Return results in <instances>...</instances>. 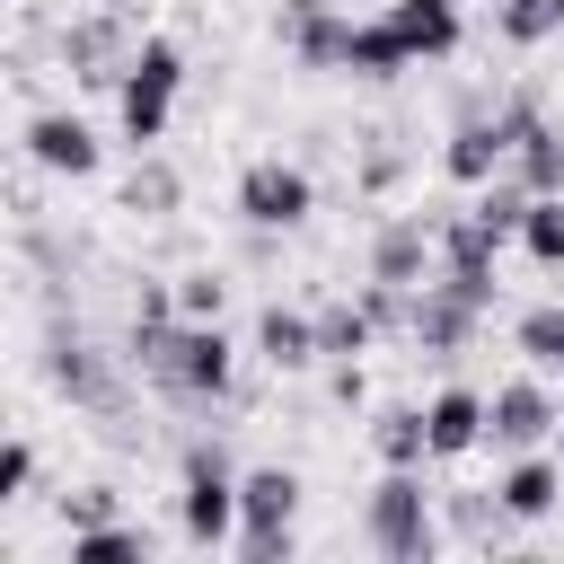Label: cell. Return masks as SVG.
<instances>
[{
  "label": "cell",
  "mask_w": 564,
  "mask_h": 564,
  "mask_svg": "<svg viewBox=\"0 0 564 564\" xmlns=\"http://www.w3.org/2000/svg\"><path fill=\"white\" fill-rule=\"evenodd\" d=\"M132 361L176 405H220L229 370H238V344L220 335V317H132Z\"/></svg>",
  "instance_id": "1"
},
{
  "label": "cell",
  "mask_w": 564,
  "mask_h": 564,
  "mask_svg": "<svg viewBox=\"0 0 564 564\" xmlns=\"http://www.w3.org/2000/svg\"><path fill=\"white\" fill-rule=\"evenodd\" d=\"M361 538H370V555H388V564H432V555H441V511H432V494H423V467H388V476L370 485Z\"/></svg>",
  "instance_id": "2"
},
{
  "label": "cell",
  "mask_w": 564,
  "mask_h": 564,
  "mask_svg": "<svg viewBox=\"0 0 564 564\" xmlns=\"http://www.w3.org/2000/svg\"><path fill=\"white\" fill-rule=\"evenodd\" d=\"M176 88H185V53H176L167 35H141L132 62H123V79H115V115H123V141H132V150H150V141L167 132Z\"/></svg>",
  "instance_id": "3"
},
{
  "label": "cell",
  "mask_w": 564,
  "mask_h": 564,
  "mask_svg": "<svg viewBox=\"0 0 564 564\" xmlns=\"http://www.w3.org/2000/svg\"><path fill=\"white\" fill-rule=\"evenodd\" d=\"M176 529H185V546H229V538H238V467H229V449H220L212 432H203V441H185Z\"/></svg>",
  "instance_id": "4"
},
{
  "label": "cell",
  "mask_w": 564,
  "mask_h": 564,
  "mask_svg": "<svg viewBox=\"0 0 564 564\" xmlns=\"http://www.w3.org/2000/svg\"><path fill=\"white\" fill-rule=\"evenodd\" d=\"M291 520H300V476L291 467H247L238 476V555L247 564H291Z\"/></svg>",
  "instance_id": "5"
},
{
  "label": "cell",
  "mask_w": 564,
  "mask_h": 564,
  "mask_svg": "<svg viewBox=\"0 0 564 564\" xmlns=\"http://www.w3.org/2000/svg\"><path fill=\"white\" fill-rule=\"evenodd\" d=\"M317 212V185L300 159H247L238 167V220L247 229H300Z\"/></svg>",
  "instance_id": "6"
},
{
  "label": "cell",
  "mask_w": 564,
  "mask_h": 564,
  "mask_svg": "<svg viewBox=\"0 0 564 564\" xmlns=\"http://www.w3.org/2000/svg\"><path fill=\"white\" fill-rule=\"evenodd\" d=\"M44 379H53L79 414H123V379H115V361H106L79 326H53V344H44Z\"/></svg>",
  "instance_id": "7"
},
{
  "label": "cell",
  "mask_w": 564,
  "mask_h": 564,
  "mask_svg": "<svg viewBox=\"0 0 564 564\" xmlns=\"http://www.w3.org/2000/svg\"><path fill=\"white\" fill-rule=\"evenodd\" d=\"M502 132H511V176L529 194H564V123H546L538 97H502Z\"/></svg>",
  "instance_id": "8"
},
{
  "label": "cell",
  "mask_w": 564,
  "mask_h": 564,
  "mask_svg": "<svg viewBox=\"0 0 564 564\" xmlns=\"http://www.w3.org/2000/svg\"><path fill=\"white\" fill-rule=\"evenodd\" d=\"M123 62H132V26H123L115 9H88V18L62 26V70H70L79 88H115Z\"/></svg>",
  "instance_id": "9"
},
{
  "label": "cell",
  "mask_w": 564,
  "mask_h": 564,
  "mask_svg": "<svg viewBox=\"0 0 564 564\" xmlns=\"http://www.w3.org/2000/svg\"><path fill=\"white\" fill-rule=\"evenodd\" d=\"M273 44H282L300 70H344L352 9H326V0H282V18H273Z\"/></svg>",
  "instance_id": "10"
},
{
  "label": "cell",
  "mask_w": 564,
  "mask_h": 564,
  "mask_svg": "<svg viewBox=\"0 0 564 564\" xmlns=\"http://www.w3.org/2000/svg\"><path fill=\"white\" fill-rule=\"evenodd\" d=\"M511 167V132H502V106L494 115H458L449 141H441V176L449 185H494Z\"/></svg>",
  "instance_id": "11"
},
{
  "label": "cell",
  "mask_w": 564,
  "mask_h": 564,
  "mask_svg": "<svg viewBox=\"0 0 564 564\" xmlns=\"http://www.w3.org/2000/svg\"><path fill=\"white\" fill-rule=\"evenodd\" d=\"M555 423H564V414H555V397H546L538 379H502V388L485 397V441H494V449H538Z\"/></svg>",
  "instance_id": "12"
},
{
  "label": "cell",
  "mask_w": 564,
  "mask_h": 564,
  "mask_svg": "<svg viewBox=\"0 0 564 564\" xmlns=\"http://www.w3.org/2000/svg\"><path fill=\"white\" fill-rule=\"evenodd\" d=\"M26 159L44 167V176H97V132L79 123V115H62V106H44V115H26Z\"/></svg>",
  "instance_id": "13"
},
{
  "label": "cell",
  "mask_w": 564,
  "mask_h": 564,
  "mask_svg": "<svg viewBox=\"0 0 564 564\" xmlns=\"http://www.w3.org/2000/svg\"><path fill=\"white\" fill-rule=\"evenodd\" d=\"M476 300H458L449 282H423L414 291V326H405V344L414 352H432V361H449V352H467V335H476Z\"/></svg>",
  "instance_id": "14"
},
{
  "label": "cell",
  "mask_w": 564,
  "mask_h": 564,
  "mask_svg": "<svg viewBox=\"0 0 564 564\" xmlns=\"http://www.w3.org/2000/svg\"><path fill=\"white\" fill-rule=\"evenodd\" d=\"M441 256V220H423V212H397V220H379V238H370V273L379 282H423V264Z\"/></svg>",
  "instance_id": "15"
},
{
  "label": "cell",
  "mask_w": 564,
  "mask_h": 564,
  "mask_svg": "<svg viewBox=\"0 0 564 564\" xmlns=\"http://www.w3.org/2000/svg\"><path fill=\"white\" fill-rule=\"evenodd\" d=\"M256 361L282 370V379H291V370H317V361H326V352H317V308H282V300H273V308L256 317Z\"/></svg>",
  "instance_id": "16"
},
{
  "label": "cell",
  "mask_w": 564,
  "mask_h": 564,
  "mask_svg": "<svg viewBox=\"0 0 564 564\" xmlns=\"http://www.w3.org/2000/svg\"><path fill=\"white\" fill-rule=\"evenodd\" d=\"M388 26L405 35V53H414V62L458 53V0H388Z\"/></svg>",
  "instance_id": "17"
},
{
  "label": "cell",
  "mask_w": 564,
  "mask_h": 564,
  "mask_svg": "<svg viewBox=\"0 0 564 564\" xmlns=\"http://www.w3.org/2000/svg\"><path fill=\"white\" fill-rule=\"evenodd\" d=\"M423 423H432V458H467V449L485 441V397H476V388H441V397L423 405Z\"/></svg>",
  "instance_id": "18"
},
{
  "label": "cell",
  "mask_w": 564,
  "mask_h": 564,
  "mask_svg": "<svg viewBox=\"0 0 564 564\" xmlns=\"http://www.w3.org/2000/svg\"><path fill=\"white\" fill-rule=\"evenodd\" d=\"M494 494H502V511H511V520L529 529V520H546V511L564 502V467H555V458H511Z\"/></svg>",
  "instance_id": "19"
},
{
  "label": "cell",
  "mask_w": 564,
  "mask_h": 564,
  "mask_svg": "<svg viewBox=\"0 0 564 564\" xmlns=\"http://www.w3.org/2000/svg\"><path fill=\"white\" fill-rule=\"evenodd\" d=\"M405 62H414V53H405V35L388 26V9H379V18H352V44H344V70H352V79H397Z\"/></svg>",
  "instance_id": "20"
},
{
  "label": "cell",
  "mask_w": 564,
  "mask_h": 564,
  "mask_svg": "<svg viewBox=\"0 0 564 564\" xmlns=\"http://www.w3.org/2000/svg\"><path fill=\"white\" fill-rule=\"evenodd\" d=\"M370 449H379L388 467H423V458H432V423H423V405H379V414H370Z\"/></svg>",
  "instance_id": "21"
},
{
  "label": "cell",
  "mask_w": 564,
  "mask_h": 564,
  "mask_svg": "<svg viewBox=\"0 0 564 564\" xmlns=\"http://www.w3.org/2000/svg\"><path fill=\"white\" fill-rule=\"evenodd\" d=\"M529 203H538V194H529V185L502 167L494 185H476V203H467V212H476V229H485L494 247H511V238H520V220H529Z\"/></svg>",
  "instance_id": "22"
},
{
  "label": "cell",
  "mask_w": 564,
  "mask_h": 564,
  "mask_svg": "<svg viewBox=\"0 0 564 564\" xmlns=\"http://www.w3.org/2000/svg\"><path fill=\"white\" fill-rule=\"evenodd\" d=\"M370 344H379V326H370L361 300H326V308H317V352H326V361H361Z\"/></svg>",
  "instance_id": "23"
},
{
  "label": "cell",
  "mask_w": 564,
  "mask_h": 564,
  "mask_svg": "<svg viewBox=\"0 0 564 564\" xmlns=\"http://www.w3.org/2000/svg\"><path fill=\"white\" fill-rule=\"evenodd\" d=\"M70 564H150V529H132V520L70 529Z\"/></svg>",
  "instance_id": "24"
},
{
  "label": "cell",
  "mask_w": 564,
  "mask_h": 564,
  "mask_svg": "<svg viewBox=\"0 0 564 564\" xmlns=\"http://www.w3.org/2000/svg\"><path fill=\"white\" fill-rule=\"evenodd\" d=\"M441 520L458 529V538H476V546H502L520 520L502 511V494H441Z\"/></svg>",
  "instance_id": "25"
},
{
  "label": "cell",
  "mask_w": 564,
  "mask_h": 564,
  "mask_svg": "<svg viewBox=\"0 0 564 564\" xmlns=\"http://www.w3.org/2000/svg\"><path fill=\"white\" fill-rule=\"evenodd\" d=\"M185 203V176L167 167V159H141L132 176H123V212H141V220H167Z\"/></svg>",
  "instance_id": "26"
},
{
  "label": "cell",
  "mask_w": 564,
  "mask_h": 564,
  "mask_svg": "<svg viewBox=\"0 0 564 564\" xmlns=\"http://www.w3.org/2000/svg\"><path fill=\"white\" fill-rule=\"evenodd\" d=\"M494 26H502V44H546V35H564V0H494Z\"/></svg>",
  "instance_id": "27"
},
{
  "label": "cell",
  "mask_w": 564,
  "mask_h": 564,
  "mask_svg": "<svg viewBox=\"0 0 564 564\" xmlns=\"http://www.w3.org/2000/svg\"><path fill=\"white\" fill-rule=\"evenodd\" d=\"M520 247H529L538 264H564V194H538V203H529V220H520Z\"/></svg>",
  "instance_id": "28"
},
{
  "label": "cell",
  "mask_w": 564,
  "mask_h": 564,
  "mask_svg": "<svg viewBox=\"0 0 564 564\" xmlns=\"http://www.w3.org/2000/svg\"><path fill=\"white\" fill-rule=\"evenodd\" d=\"M520 352H529L538 370H564V308H529V317H520Z\"/></svg>",
  "instance_id": "29"
},
{
  "label": "cell",
  "mask_w": 564,
  "mask_h": 564,
  "mask_svg": "<svg viewBox=\"0 0 564 564\" xmlns=\"http://www.w3.org/2000/svg\"><path fill=\"white\" fill-rule=\"evenodd\" d=\"M220 300H229V282H220L212 264H194V273H176V317H220Z\"/></svg>",
  "instance_id": "30"
},
{
  "label": "cell",
  "mask_w": 564,
  "mask_h": 564,
  "mask_svg": "<svg viewBox=\"0 0 564 564\" xmlns=\"http://www.w3.org/2000/svg\"><path fill=\"white\" fill-rule=\"evenodd\" d=\"M97 520H115V485H79V494H62V529H97Z\"/></svg>",
  "instance_id": "31"
},
{
  "label": "cell",
  "mask_w": 564,
  "mask_h": 564,
  "mask_svg": "<svg viewBox=\"0 0 564 564\" xmlns=\"http://www.w3.org/2000/svg\"><path fill=\"white\" fill-rule=\"evenodd\" d=\"M397 167H405V159L388 150V132H370V150H361V194H388V185H397Z\"/></svg>",
  "instance_id": "32"
},
{
  "label": "cell",
  "mask_w": 564,
  "mask_h": 564,
  "mask_svg": "<svg viewBox=\"0 0 564 564\" xmlns=\"http://www.w3.org/2000/svg\"><path fill=\"white\" fill-rule=\"evenodd\" d=\"M26 485H35V441H9V458H0V502H26Z\"/></svg>",
  "instance_id": "33"
},
{
  "label": "cell",
  "mask_w": 564,
  "mask_h": 564,
  "mask_svg": "<svg viewBox=\"0 0 564 564\" xmlns=\"http://www.w3.org/2000/svg\"><path fill=\"white\" fill-rule=\"evenodd\" d=\"M326 9H352V0H326Z\"/></svg>",
  "instance_id": "34"
}]
</instances>
